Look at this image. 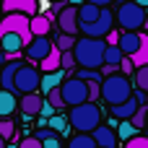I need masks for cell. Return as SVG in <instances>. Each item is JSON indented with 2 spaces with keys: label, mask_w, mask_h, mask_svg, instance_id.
<instances>
[{
  "label": "cell",
  "mask_w": 148,
  "mask_h": 148,
  "mask_svg": "<svg viewBox=\"0 0 148 148\" xmlns=\"http://www.w3.org/2000/svg\"><path fill=\"white\" fill-rule=\"evenodd\" d=\"M107 39H91V36H83L78 39L75 44V60H78V68H86V70H101L107 65Z\"/></svg>",
  "instance_id": "obj_1"
},
{
  "label": "cell",
  "mask_w": 148,
  "mask_h": 148,
  "mask_svg": "<svg viewBox=\"0 0 148 148\" xmlns=\"http://www.w3.org/2000/svg\"><path fill=\"white\" fill-rule=\"evenodd\" d=\"M135 94H133V83L125 73H117L112 78H104L101 83V99L109 104V107H120L125 101H130Z\"/></svg>",
  "instance_id": "obj_2"
},
{
  "label": "cell",
  "mask_w": 148,
  "mask_h": 148,
  "mask_svg": "<svg viewBox=\"0 0 148 148\" xmlns=\"http://www.w3.org/2000/svg\"><path fill=\"white\" fill-rule=\"evenodd\" d=\"M68 117H70V125L78 133H86V135H94L101 127V107L94 104V101H86V104L70 109Z\"/></svg>",
  "instance_id": "obj_3"
},
{
  "label": "cell",
  "mask_w": 148,
  "mask_h": 148,
  "mask_svg": "<svg viewBox=\"0 0 148 148\" xmlns=\"http://www.w3.org/2000/svg\"><path fill=\"white\" fill-rule=\"evenodd\" d=\"M117 26L122 29V31H138V29H143L148 21L146 16V8H140L138 3H122L120 8H117Z\"/></svg>",
  "instance_id": "obj_4"
},
{
  "label": "cell",
  "mask_w": 148,
  "mask_h": 148,
  "mask_svg": "<svg viewBox=\"0 0 148 148\" xmlns=\"http://www.w3.org/2000/svg\"><path fill=\"white\" fill-rule=\"evenodd\" d=\"M5 34H18L23 39V44L29 47L34 42V34H31V18L23 16V13H8L3 16V23H0V36Z\"/></svg>",
  "instance_id": "obj_5"
},
{
  "label": "cell",
  "mask_w": 148,
  "mask_h": 148,
  "mask_svg": "<svg viewBox=\"0 0 148 148\" xmlns=\"http://www.w3.org/2000/svg\"><path fill=\"white\" fill-rule=\"evenodd\" d=\"M42 88V73L34 65H21V70L16 73V94L29 96V94H39Z\"/></svg>",
  "instance_id": "obj_6"
},
{
  "label": "cell",
  "mask_w": 148,
  "mask_h": 148,
  "mask_svg": "<svg viewBox=\"0 0 148 148\" xmlns=\"http://www.w3.org/2000/svg\"><path fill=\"white\" fill-rule=\"evenodd\" d=\"M62 96H65V104L70 109H75V107H81V104L88 101V83L81 81V78H75V75H70L62 83Z\"/></svg>",
  "instance_id": "obj_7"
},
{
  "label": "cell",
  "mask_w": 148,
  "mask_h": 148,
  "mask_svg": "<svg viewBox=\"0 0 148 148\" xmlns=\"http://www.w3.org/2000/svg\"><path fill=\"white\" fill-rule=\"evenodd\" d=\"M114 23H117V16L104 8L101 16H99V21L81 26V34H83V36H91V39H101V36H109V34L114 31Z\"/></svg>",
  "instance_id": "obj_8"
},
{
  "label": "cell",
  "mask_w": 148,
  "mask_h": 148,
  "mask_svg": "<svg viewBox=\"0 0 148 148\" xmlns=\"http://www.w3.org/2000/svg\"><path fill=\"white\" fill-rule=\"evenodd\" d=\"M57 26H60V34H81V21H78V5H65L57 16Z\"/></svg>",
  "instance_id": "obj_9"
},
{
  "label": "cell",
  "mask_w": 148,
  "mask_h": 148,
  "mask_svg": "<svg viewBox=\"0 0 148 148\" xmlns=\"http://www.w3.org/2000/svg\"><path fill=\"white\" fill-rule=\"evenodd\" d=\"M52 49H55V44L49 42V36H36V39L26 47V57H29L31 62H42V60H47V57L52 55Z\"/></svg>",
  "instance_id": "obj_10"
},
{
  "label": "cell",
  "mask_w": 148,
  "mask_h": 148,
  "mask_svg": "<svg viewBox=\"0 0 148 148\" xmlns=\"http://www.w3.org/2000/svg\"><path fill=\"white\" fill-rule=\"evenodd\" d=\"M3 10H5V16L8 13H23V16L34 18V16H39L36 13L39 0H3Z\"/></svg>",
  "instance_id": "obj_11"
},
{
  "label": "cell",
  "mask_w": 148,
  "mask_h": 148,
  "mask_svg": "<svg viewBox=\"0 0 148 148\" xmlns=\"http://www.w3.org/2000/svg\"><path fill=\"white\" fill-rule=\"evenodd\" d=\"M140 99H143V91H138L130 101H125V104H120V107H112V117H114V120H120V122L133 120V117H135V112L143 107V104H140Z\"/></svg>",
  "instance_id": "obj_12"
},
{
  "label": "cell",
  "mask_w": 148,
  "mask_h": 148,
  "mask_svg": "<svg viewBox=\"0 0 148 148\" xmlns=\"http://www.w3.org/2000/svg\"><path fill=\"white\" fill-rule=\"evenodd\" d=\"M44 104H47L44 94H29V96H21V114H23V117H36V114H42Z\"/></svg>",
  "instance_id": "obj_13"
},
{
  "label": "cell",
  "mask_w": 148,
  "mask_h": 148,
  "mask_svg": "<svg viewBox=\"0 0 148 148\" xmlns=\"http://www.w3.org/2000/svg\"><path fill=\"white\" fill-rule=\"evenodd\" d=\"M94 140H96V146H99V148H117L120 135H117V130H114V127L101 125V127L94 133Z\"/></svg>",
  "instance_id": "obj_14"
},
{
  "label": "cell",
  "mask_w": 148,
  "mask_h": 148,
  "mask_svg": "<svg viewBox=\"0 0 148 148\" xmlns=\"http://www.w3.org/2000/svg\"><path fill=\"white\" fill-rule=\"evenodd\" d=\"M140 42H143V34H135V31H122V39H120V49L133 57L138 49H140Z\"/></svg>",
  "instance_id": "obj_15"
},
{
  "label": "cell",
  "mask_w": 148,
  "mask_h": 148,
  "mask_svg": "<svg viewBox=\"0 0 148 148\" xmlns=\"http://www.w3.org/2000/svg\"><path fill=\"white\" fill-rule=\"evenodd\" d=\"M21 107V99H16V94H10V91H0V114L8 120L16 109Z\"/></svg>",
  "instance_id": "obj_16"
},
{
  "label": "cell",
  "mask_w": 148,
  "mask_h": 148,
  "mask_svg": "<svg viewBox=\"0 0 148 148\" xmlns=\"http://www.w3.org/2000/svg\"><path fill=\"white\" fill-rule=\"evenodd\" d=\"M101 10H104V8H96V5H91V3H81V5H78V21H81V26L99 21Z\"/></svg>",
  "instance_id": "obj_17"
},
{
  "label": "cell",
  "mask_w": 148,
  "mask_h": 148,
  "mask_svg": "<svg viewBox=\"0 0 148 148\" xmlns=\"http://www.w3.org/2000/svg\"><path fill=\"white\" fill-rule=\"evenodd\" d=\"M49 31H52V21L44 13H39V16L31 18V34H34V39L36 36H49Z\"/></svg>",
  "instance_id": "obj_18"
},
{
  "label": "cell",
  "mask_w": 148,
  "mask_h": 148,
  "mask_svg": "<svg viewBox=\"0 0 148 148\" xmlns=\"http://www.w3.org/2000/svg\"><path fill=\"white\" fill-rule=\"evenodd\" d=\"M65 78V70H57V73H49V75H44L42 78V94L47 96L49 91H55V88H62V81Z\"/></svg>",
  "instance_id": "obj_19"
},
{
  "label": "cell",
  "mask_w": 148,
  "mask_h": 148,
  "mask_svg": "<svg viewBox=\"0 0 148 148\" xmlns=\"http://www.w3.org/2000/svg\"><path fill=\"white\" fill-rule=\"evenodd\" d=\"M23 49H26V44L18 34H5L3 36V52L5 55H16V52H23Z\"/></svg>",
  "instance_id": "obj_20"
},
{
  "label": "cell",
  "mask_w": 148,
  "mask_h": 148,
  "mask_svg": "<svg viewBox=\"0 0 148 148\" xmlns=\"http://www.w3.org/2000/svg\"><path fill=\"white\" fill-rule=\"evenodd\" d=\"M68 127H73L68 114H55V117L49 120V130H55L57 135H65V133H68Z\"/></svg>",
  "instance_id": "obj_21"
},
{
  "label": "cell",
  "mask_w": 148,
  "mask_h": 148,
  "mask_svg": "<svg viewBox=\"0 0 148 148\" xmlns=\"http://www.w3.org/2000/svg\"><path fill=\"white\" fill-rule=\"evenodd\" d=\"M68 148H99V146H96L94 135H86V133H78L75 138H70V143H68Z\"/></svg>",
  "instance_id": "obj_22"
},
{
  "label": "cell",
  "mask_w": 148,
  "mask_h": 148,
  "mask_svg": "<svg viewBox=\"0 0 148 148\" xmlns=\"http://www.w3.org/2000/svg\"><path fill=\"white\" fill-rule=\"evenodd\" d=\"M133 62H135V68H148V34H143L140 49L133 55Z\"/></svg>",
  "instance_id": "obj_23"
},
{
  "label": "cell",
  "mask_w": 148,
  "mask_h": 148,
  "mask_svg": "<svg viewBox=\"0 0 148 148\" xmlns=\"http://www.w3.org/2000/svg\"><path fill=\"white\" fill-rule=\"evenodd\" d=\"M117 135H120V140H133V138H138V127L130 122V120H125V122H120V127H117Z\"/></svg>",
  "instance_id": "obj_24"
},
{
  "label": "cell",
  "mask_w": 148,
  "mask_h": 148,
  "mask_svg": "<svg viewBox=\"0 0 148 148\" xmlns=\"http://www.w3.org/2000/svg\"><path fill=\"white\" fill-rule=\"evenodd\" d=\"M75 44H78V39H75V36H70V34H60V36L55 39V47H57L60 52H73V49H75Z\"/></svg>",
  "instance_id": "obj_25"
},
{
  "label": "cell",
  "mask_w": 148,
  "mask_h": 148,
  "mask_svg": "<svg viewBox=\"0 0 148 148\" xmlns=\"http://www.w3.org/2000/svg\"><path fill=\"white\" fill-rule=\"evenodd\" d=\"M73 75H75V78H81V81H86V83H91V81H99V83H104V75H101V70H86V68H78Z\"/></svg>",
  "instance_id": "obj_26"
},
{
  "label": "cell",
  "mask_w": 148,
  "mask_h": 148,
  "mask_svg": "<svg viewBox=\"0 0 148 148\" xmlns=\"http://www.w3.org/2000/svg\"><path fill=\"white\" fill-rule=\"evenodd\" d=\"M44 99H47V104H52L57 112H60L62 107H68V104H65V96H62V88H55V91H49Z\"/></svg>",
  "instance_id": "obj_27"
},
{
  "label": "cell",
  "mask_w": 148,
  "mask_h": 148,
  "mask_svg": "<svg viewBox=\"0 0 148 148\" xmlns=\"http://www.w3.org/2000/svg\"><path fill=\"white\" fill-rule=\"evenodd\" d=\"M125 57H127V55H125L120 47H109V49H107V65H117V68H120Z\"/></svg>",
  "instance_id": "obj_28"
},
{
  "label": "cell",
  "mask_w": 148,
  "mask_h": 148,
  "mask_svg": "<svg viewBox=\"0 0 148 148\" xmlns=\"http://www.w3.org/2000/svg\"><path fill=\"white\" fill-rule=\"evenodd\" d=\"M133 78H135V86H138V91L148 94V68H138Z\"/></svg>",
  "instance_id": "obj_29"
},
{
  "label": "cell",
  "mask_w": 148,
  "mask_h": 148,
  "mask_svg": "<svg viewBox=\"0 0 148 148\" xmlns=\"http://www.w3.org/2000/svg\"><path fill=\"white\" fill-rule=\"evenodd\" d=\"M0 135H3V140H13V138H16V125H13V120H0Z\"/></svg>",
  "instance_id": "obj_30"
},
{
  "label": "cell",
  "mask_w": 148,
  "mask_h": 148,
  "mask_svg": "<svg viewBox=\"0 0 148 148\" xmlns=\"http://www.w3.org/2000/svg\"><path fill=\"white\" fill-rule=\"evenodd\" d=\"M130 122H133V125H135L138 130H140V127H146V125H148V109H146V104H143V107H140V109L135 112V117H133Z\"/></svg>",
  "instance_id": "obj_31"
},
{
  "label": "cell",
  "mask_w": 148,
  "mask_h": 148,
  "mask_svg": "<svg viewBox=\"0 0 148 148\" xmlns=\"http://www.w3.org/2000/svg\"><path fill=\"white\" fill-rule=\"evenodd\" d=\"M99 99H101V83H99V81H91V83H88V101L96 104Z\"/></svg>",
  "instance_id": "obj_32"
},
{
  "label": "cell",
  "mask_w": 148,
  "mask_h": 148,
  "mask_svg": "<svg viewBox=\"0 0 148 148\" xmlns=\"http://www.w3.org/2000/svg\"><path fill=\"white\" fill-rule=\"evenodd\" d=\"M73 68H78L75 52H62V70H73Z\"/></svg>",
  "instance_id": "obj_33"
},
{
  "label": "cell",
  "mask_w": 148,
  "mask_h": 148,
  "mask_svg": "<svg viewBox=\"0 0 148 148\" xmlns=\"http://www.w3.org/2000/svg\"><path fill=\"white\" fill-rule=\"evenodd\" d=\"M120 70H122V73H125V75L130 78V75H135V70H138V68H135L133 57H125V60H122V65H120Z\"/></svg>",
  "instance_id": "obj_34"
},
{
  "label": "cell",
  "mask_w": 148,
  "mask_h": 148,
  "mask_svg": "<svg viewBox=\"0 0 148 148\" xmlns=\"http://www.w3.org/2000/svg\"><path fill=\"white\" fill-rule=\"evenodd\" d=\"M18 148H44V143H42L39 138L29 135V138H23V140H21V146H18Z\"/></svg>",
  "instance_id": "obj_35"
},
{
  "label": "cell",
  "mask_w": 148,
  "mask_h": 148,
  "mask_svg": "<svg viewBox=\"0 0 148 148\" xmlns=\"http://www.w3.org/2000/svg\"><path fill=\"white\" fill-rule=\"evenodd\" d=\"M125 148H148V138L146 135H138V138H133V140H127Z\"/></svg>",
  "instance_id": "obj_36"
},
{
  "label": "cell",
  "mask_w": 148,
  "mask_h": 148,
  "mask_svg": "<svg viewBox=\"0 0 148 148\" xmlns=\"http://www.w3.org/2000/svg\"><path fill=\"white\" fill-rule=\"evenodd\" d=\"M44 148H62V140H60V135H57L55 130H52V135L44 140Z\"/></svg>",
  "instance_id": "obj_37"
},
{
  "label": "cell",
  "mask_w": 148,
  "mask_h": 148,
  "mask_svg": "<svg viewBox=\"0 0 148 148\" xmlns=\"http://www.w3.org/2000/svg\"><path fill=\"white\" fill-rule=\"evenodd\" d=\"M120 39H122V34H120V31H112V34L107 36V44H109V47H120Z\"/></svg>",
  "instance_id": "obj_38"
},
{
  "label": "cell",
  "mask_w": 148,
  "mask_h": 148,
  "mask_svg": "<svg viewBox=\"0 0 148 148\" xmlns=\"http://www.w3.org/2000/svg\"><path fill=\"white\" fill-rule=\"evenodd\" d=\"M83 3H91V5H96V8H107V5L114 3V0H83Z\"/></svg>",
  "instance_id": "obj_39"
},
{
  "label": "cell",
  "mask_w": 148,
  "mask_h": 148,
  "mask_svg": "<svg viewBox=\"0 0 148 148\" xmlns=\"http://www.w3.org/2000/svg\"><path fill=\"white\" fill-rule=\"evenodd\" d=\"M133 3H138L140 8H146V10H148V0H133Z\"/></svg>",
  "instance_id": "obj_40"
},
{
  "label": "cell",
  "mask_w": 148,
  "mask_h": 148,
  "mask_svg": "<svg viewBox=\"0 0 148 148\" xmlns=\"http://www.w3.org/2000/svg\"><path fill=\"white\" fill-rule=\"evenodd\" d=\"M146 127H148V125H146Z\"/></svg>",
  "instance_id": "obj_41"
}]
</instances>
